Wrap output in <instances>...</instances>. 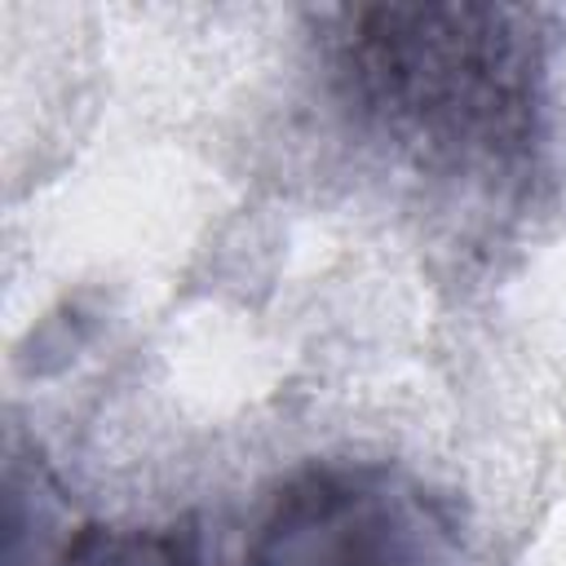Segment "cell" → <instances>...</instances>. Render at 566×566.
Instances as JSON below:
<instances>
[{
	"instance_id": "6da1fadb",
	"label": "cell",
	"mask_w": 566,
	"mask_h": 566,
	"mask_svg": "<svg viewBox=\"0 0 566 566\" xmlns=\"http://www.w3.org/2000/svg\"><path fill=\"white\" fill-rule=\"evenodd\" d=\"M318 93L380 168L451 212H517L544 177L553 31L526 4H336Z\"/></svg>"
},
{
	"instance_id": "7a4b0ae2",
	"label": "cell",
	"mask_w": 566,
	"mask_h": 566,
	"mask_svg": "<svg viewBox=\"0 0 566 566\" xmlns=\"http://www.w3.org/2000/svg\"><path fill=\"white\" fill-rule=\"evenodd\" d=\"M243 566H478L442 486L394 460H314L261 504Z\"/></svg>"
},
{
	"instance_id": "3957f363",
	"label": "cell",
	"mask_w": 566,
	"mask_h": 566,
	"mask_svg": "<svg viewBox=\"0 0 566 566\" xmlns=\"http://www.w3.org/2000/svg\"><path fill=\"white\" fill-rule=\"evenodd\" d=\"M44 566H203L190 522H84Z\"/></svg>"
}]
</instances>
